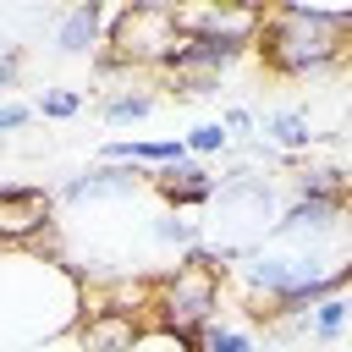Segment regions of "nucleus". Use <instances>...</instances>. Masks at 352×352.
I'll return each mask as SVG.
<instances>
[{"label": "nucleus", "instance_id": "obj_1", "mask_svg": "<svg viewBox=\"0 0 352 352\" xmlns=\"http://www.w3.org/2000/svg\"><path fill=\"white\" fill-rule=\"evenodd\" d=\"M0 297H6V352H44L55 336H66L82 314V280L44 253L6 248L0 270Z\"/></svg>", "mask_w": 352, "mask_h": 352}, {"label": "nucleus", "instance_id": "obj_2", "mask_svg": "<svg viewBox=\"0 0 352 352\" xmlns=\"http://www.w3.org/2000/svg\"><path fill=\"white\" fill-rule=\"evenodd\" d=\"M264 60L280 77H314L330 72L341 55H352V11H330V6H275L264 11Z\"/></svg>", "mask_w": 352, "mask_h": 352}, {"label": "nucleus", "instance_id": "obj_3", "mask_svg": "<svg viewBox=\"0 0 352 352\" xmlns=\"http://www.w3.org/2000/svg\"><path fill=\"white\" fill-rule=\"evenodd\" d=\"M214 308H220V258L209 248H192L160 286V319L170 336L198 346V330L214 319Z\"/></svg>", "mask_w": 352, "mask_h": 352}, {"label": "nucleus", "instance_id": "obj_4", "mask_svg": "<svg viewBox=\"0 0 352 352\" xmlns=\"http://www.w3.org/2000/svg\"><path fill=\"white\" fill-rule=\"evenodd\" d=\"M176 50H182L176 6H121L116 22H110L99 72H121V66H170Z\"/></svg>", "mask_w": 352, "mask_h": 352}, {"label": "nucleus", "instance_id": "obj_5", "mask_svg": "<svg viewBox=\"0 0 352 352\" xmlns=\"http://www.w3.org/2000/svg\"><path fill=\"white\" fill-rule=\"evenodd\" d=\"M110 22H116V11H104V6H72V11H60L55 16V28H50V50L55 55H94L104 38H110Z\"/></svg>", "mask_w": 352, "mask_h": 352}, {"label": "nucleus", "instance_id": "obj_6", "mask_svg": "<svg viewBox=\"0 0 352 352\" xmlns=\"http://www.w3.org/2000/svg\"><path fill=\"white\" fill-rule=\"evenodd\" d=\"M143 187H154V170H143V165H94L82 176H66L60 198L66 204H94V198H132Z\"/></svg>", "mask_w": 352, "mask_h": 352}, {"label": "nucleus", "instance_id": "obj_7", "mask_svg": "<svg viewBox=\"0 0 352 352\" xmlns=\"http://www.w3.org/2000/svg\"><path fill=\"white\" fill-rule=\"evenodd\" d=\"M55 214V198L44 187H6L0 192V236L6 248H28V236H38Z\"/></svg>", "mask_w": 352, "mask_h": 352}, {"label": "nucleus", "instance_id": "obj_8", "mask_svg": "<svg viewBox=\"0 0 352 352\" xmlns=\"http://www.w3.org/2000/svg\"><path fill=\"white\" fill-rule=\"evenodd\" d=\"M82 352H138L143 346V319L132 308H94L77 324Z\"/></svg>", "mask_w": 352, "mask_h": 352}, {"label": "nucleus", "instance_id": "obj_9", "mask_svg": "<svg viewBox=\"0 0 352 352\" xmlns=\"http://www.w3.org/2000/svg\"><path fill=\"white\" fill-rule=\"evenodd\" d=\"M154 187H160V198H165L170 209H192V204H214L220 176H209L204 160H187V165H165V170H154Z\"/></svg>", "mask_w": 352, "mask_h": 352}, {"label": "nucleus", "instance_id": "obj_10", "mask_svg": "<svg viewBox=\"0 0 352 352\" xmlns=\"http://www.w3.org/2000/svg\"><path fill=\"white\" fill-rule=\"evenodd\" d=\"M242 55H248V44H236V38H182L176 60H170L165 72H204V77H220V72L236 66Z\"/></svg>", "mask_w": 352, "mask_h": 352}, {"label": "nucleus", "instance_id": "obj_11", "mask_svg": "<svg viewBox=\"0 0 352 352\" xmlns=\"http://www.w3.org/2000/svg\"><path fill=\"white\" fill-rule=\"evenodd\" d=\"M352 324V302L346 297H324L319 308H308V314H297L292 319V330L297 336H308V341H319V346H330V341H341V330Z\"/></svg>", "mask_w": 352, "mask_h": 352}, {"label": "nucleus", "instance_id": "obj_12", "mask_svg": "<svg viewBox=\"0 0 352 352\" xmlns=\"http://www.w3.org/2000/svg\"><path fill=\"white\" fill-rule=\"evenodd\" d=\"M258 132H264L280 154H297V148H308V143H314V126H308V116H302V110H270V116L258 121Z\"/></svg>", "mask_w": 352, "mask_h": 352}, {"label": "nucleus", "instance_id": "obj_13", "mask_svg": "<svg viewBox=\"0 0 352 352\" xmlns=\"http://www.w3.org/2000/svg\"><path fill=\"white\" fill-rule=\"evenodd\" d=\"M154 104H160V99L138 88V94H110L99 110H104V121H110V126H126V121H148V116H154Z\"/></svg>", "mask_w": 352, "mask_h": 352}, {"label": "nucleus", "instance_id": "obj_14", "mask_svg": "<svg viewBox=\"0 0 352 352\" xmlns=\"http://www.w3.org/2000/svg\"><path fill=\"white\" fill-rule=\"evenodd\" d=\"M198 346H204V352H253V336H248L242 324H220V319H209V324L198 330Z\"/></svg>", "mask_w": 352, "mask_h": 352}, {"label": "nucleus", "instance_id": "obj_15", "mask_svg": "<svg viewBox=\"0 0 352 352\" xmlns=\"http://www.w3.org/2000/svg\"><path fill=\"white\" fill-rule=\"evenodd\" d=\"M33 110L50 116V121H72V116L82 110V94H77V88H38V94H33Z\"/></svg>", "mask_w": 352, "mask_h": 352}, {"label": "nucleus", "instance_id": "obj_16", "mask_svg": "<svg viewBox=\"0 0 352 352\" xmlns=\"http://www.w3.org/2000/svg\"><path fill=\"white\" fill-rule=\"evenodd\" d=\"M187 148L204 154V160H209V154H226V148H231V126H226V121H198V126L187 132Z\"/></svg>", "mask_w": 352, "mask_h": 352}, {"label": "nucleus", "instance_id": "obj_17", "mask_svg": "<svg viewBox=\"0 0 352 352\" xmlns=\"http://www.w3.org/2000/svg\"><path fill=\"white\" fill-rule=\"evenodd\" d=\"M170 77V99H214L220 94V77H204V72H165Z\"/></svg>", "mask_w": 352, "mask_h": 352}, {"label": "nucleus", "instance_id": "obj_18", "mask_svg": "<svg viewBox=\"0 0 352 352\" xmlns=\"http://www.w3.org/2000/svg\"><path fill=\"white\" fill-rule=\"evenodd\" d=\"M28 116H33V104H22V99L11 94V99L0 104V132H22V126H28Z\"/></svg>", "mask_w": 352, "mask_h": 352}, {"label": "nucleus", "instance_id": "obj_19", "mask_svg": "<svg viewBox=\"0 0 352 352\" xmlns=\"http://www.w3.org/2000/svg\"><path fill=\"white\" fill-rule=\"evenodd\" d=\"M220 121L231 126V138H242V132H253V126H258V116H253V110H242V104H231Z\"/></svg>", "mask_w": 352, "mask_h": 352}]
</instances>
